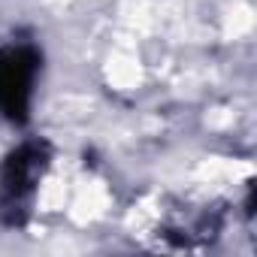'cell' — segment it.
<instances>
[{
  "label": "cell",
  "mask_w": 257,
  "mask_h": 257,
  "mask_svg": "<svg viewBox=\"0 0 257 257\" xmlns=\"http://www.w3.org/2000/svg\"><path fill=\"white\" fill-rule=\"evenodd\" d=\"M37 55L34 49H4L0 52V109L13 121H25L34 79H37Z\"/></svg>",
  "instance_id": "6da1fadb"
},
{
  "label": "cell",
  "mask_w": 257,
  "mask_h": 257,
  "mask_svg": "<svg viewBox=\"0 0 257 257\" xmlns=\"http://www.w3.org/2000/svg\"><path fill=\"white\" fill-rule=\"evenodd\" d=\"M43 167H46V146H40V143L25 146L10 158L0 185H4V206L13 212V218L34 197V185H37Z\"/></svg>",
  "instance_id": "7a4b0ae2"
}]
</instances>
